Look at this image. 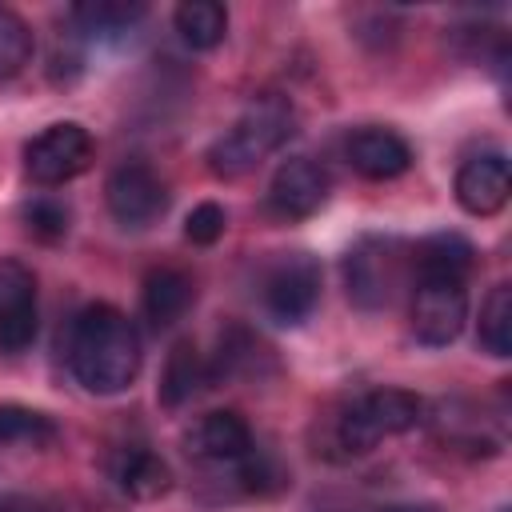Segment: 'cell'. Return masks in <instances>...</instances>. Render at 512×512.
Segmentation results:
<instances>
[{
    "label": "cell",
    "mask_w": 512,
    "mask_h": 512,
    "mask_svg": "<svg viewBox=\"0 0 512 512\" xmlns=\"http://www.w3.org/2000/svg\"><path fill=\"white\" fill-rule=\"evenodd\" d=\"M68 372L92 396H116L132 388L140 372V332L112 304H88L72 316L64 340Z\"/></svg>",
    "instance_id": "1"
},
{
    "label": "cell",
    "mask_w": 512,
    "mask_h": 512,
    "mask_svg": "<svg viewBox=\"0 0 512 512\" xmlns=\"http://www.w3.org/2000/svg\"><path fill=\"white\" fill-rule=\"evenodd\" d=\"M292 132H296V108H292V100L280 96V92H264V96H256L236 116V124L224 136H216L208 144V152H204L208 172L216 180H236V176L252 172L260 160H268Z\"/></svg>",
    "instance_id": "2"
},
{
    "label": "cell",
    "mask_w": 512,
    "mask_h": 512,
    "mask_svg": "<svg viewBox=\"0 0 512 512\" xmlns=\"http://www.w3.org/2000/svg\"><path fill=\"white\" fill-rule=\"evenodd\" d=\"M344 288L348 300L364 312H380L392 308L400 300V292L416 280L412 272V244L400 236H360L348 252H344Z\"/></svg>",
    "instance_id": "3"
},
{
    "label": "cell",
    "mask_w": 512,
    "mask_h": 512,
    "mask_svg": "<svg viewBox=\"0 0 512 512\" xmlns=\"http://www.w3.org/2000/svg\"><path fill=\"white\" fill-rule=\"evenodd\" d=\"M424 416H428V404L416 392H408V388H372L360 400H352V408L340 416L336 436L348 452H372L380 440L420 428Z\"/></svg>",
    "instance_id": "4"
},
{
    "label": "cell",
    "mask_w": 512,
    "mask_h": 512,
    "mask_svg": "<svg viewBox=\"0 0 512 512\" xmlns=\"http://www.w3.org/2000/svg\"><path fill=\"white\" fill-rule=\"evenodd\" d=\"M260 304L268 320L296 328L320 304V260L312 252H280L260 280Z\"/></svg>",
    "instance_id": "5"
},
{
    "label": "cell",
    "mask_w": 512,
    "mask_h": 512,
    "mask_svg": "<svg viewBox=\"0 0 512 512\" xmlns=\"http://www.w3.org/2000/svg\"><path fill=\"white\" fill-rule=\"evenodd\" d=\"M92 164V136L84 124L76 120H60L40 128L28 144H24V168L40 188H56L76 180L80 172H88Z\"/></svg>",
    "instance_id": "6"
},
{
    "label": "cell",
    "mask_w": 512,
    "mask_h": 512,
    "mask_svg": "<svg viewBox=\"0 0 512 512\" xmlns=\"http://www.w3.org/2000/svg\"><path fill=\"white\" fill-rule=\"evenodd\" d=\"M104 204L116 224L148 228L168 212V184L144 160H124L104 180Z\"/></svg>",
    "instance_id": "7"
},
{
    "label": "cell",
    "mask_w": 512,
    "mask_h": 512,
    "mask_svg": "<svg viewBox=\"0 0 512 512\" xmlns=\"http://www.w3.org/2000/svg\"><path fill=\"white\" fill-rule=\"evenodd\" d=\"M468 320V288L464 280H416L412 288V336L424 348H448Z\"/></svg>",
    "instance_id": "8"
},
{
    "label": "cell",
    "mask_w": 512,
    "mask_h": 512,
    "mask_svg": "<svg viewBox=\"0 0 512 512\" xmlns=\"http://www.w3.org/2000/svg\"><path fill=\"white\" fill-rule=\"evenodd\" d=\"M40 328L36 312V276L28 264L0 256V352L20 356L32 348Z\"/></svg>",
    "instance_id": "9"
},
{
    "label": "cell",
    "mask_w": 512,
    "mask_h": 512,
    "mask_svg": "<svg viewBox=\"0 0 512 512\" xmlns=\"http://www.w3.org/2000/svg\"><path fill=\"white\" fill-rule=\"evenodd\" d=\"M332 180L312 156H288L268 180V208L280 220H308L328 204Z\"/></svg>",
    "instance_id": "10"
},
{
    "label": "cell",
    "mask_w": 512,
    "mask_h": 512,
    "mask_svg": "<svg viewBox=\"0 0 512 512\" xmlns=\"http://www.w3.org/2000/svg\"><path fill=\"white\" fill-rule=\"evenodd\" d=\"M512 172L504 152H476L456 168V204L468 216H496L508 204Z\"/></svg>",
    "instance_id": "11"
},
{
    "label": "cell",
    "mask_w": 512,
    "mask_h": 512,
    "mask_svg": "<svg viewBox=\"0 0 512 512\" xmlns=\"http://www.w3.org/2000/svg\"><path fill=\"white\" fill-rule=\"evenodd\" d=\"M252 444H256V440H252V428H248L244 416L232 412V408L204 412V416L184 432V452H188L192 460H200V464H216V468L240 460Z\"/></svg>",
    "instance_id": "12"
},
{
    "label": "cell",
    "mask_w": 512,
    "mask_h": 512,
    "mask_svg": "<svg viewBox=\"0 0 512 512\" xmlns=\"http://www.w3.org/2000/svg\"><path fill=\"white\" fill-rule=\"evenodd\" d=\"M344 156L352 164V172H360L364 180H396L412 168V144L380 124L356 128L344 144Z\"/></svg>",
    "instance_id": "13"
},
{
    "label": "cell",
    "mask_w": 512,
    "mask_h": 512,
    "mask_svg": "<svg viewBox=\"0 0 512 512\" xmlns=\"http://www.w3.org/2000/svg\"><path fill=\"white\" fill-rule=\"evenodd\" d=\"M108 476L128 500H160L172 492V468L148 444H120L108 456Z\"/></svg>",
    "instance_id": "14"
},
{
    "label": "cell",
    "mask_w": 512,
    "mask_h": 512,
    "mask_svg": "<svg viewBox=\"0 0 512 512\" xmlns=\"http://www.w3.org/2000/svg\"><path fill=\"white\" fill-rule=\"evenodd\" d=\"M476 264V244L460 232H432L420 244H412V272L416 280H468Z\"/></svg>",
    "instance_id": "15"
},
{
    "label": "cell",
    "mask_w": 512,
    "mask_h": 512,
    "mask_svg": "<svg viewBox=\"0 0 512 512\" xmlns=\"http://www.w3.org/2000/svg\"><path fill=\"white\" fill-rule=\"evenodd\" d=\"M144 12L140 0H84L68 8V24L84 40H120L144 20Z\"/></svg>",
    "instance_id": "16"
},
{
    "label": "cell",
    "mask_w": 512,
    "mask_h": 512,
    "mask_svg": "<svg viewBox=\"0 0 512 512\" xmlns=\"http://www.w3.org/2000/svg\"><path fill=\"white\" fill-rule=\"evenodd\" d=\"M212 384V372H208V360L200 356V348L192 340H176L168 360H164V376H160V404L164 408H184L192 396H200V388Z\"/></svg>",
    "instance_id": "17"
},
{
    "label": "cell",
    "mask_w": 512,
    "mask_h": 512,
    "mask_svg": "<svg viewBox=\"0 0 512 512\" xmlns=\"http://www.w3.org/2000/svg\"><path fill=\"white\" fill-rule=\"evenodd\" d=\"M432 428H436V436H440V444H448L452 452H468V456H496L500 452V436H492L488 428H484V420L464 404V400H452V404H440V412H432V416H424Z\"/></svg>",
    "instance_id": "18"
},
{
    "label": "cell",
    "mask_w": 512,
    "mask_h": 512,
    "mask_svg": "<svg viewBox=\"0 0 512 512\" xmlns=\"http://www.w3.org/2000/svg\"><path fill=\"white\" fill-rule=\"evenodd\" d=\"M192 280L180 272V268H152L144 276V292H140V304H144V316L148 324L160 332V328H172L188 308H192Z\"/></svg>",
    "instance_id": "19"
},
{
    "label": "cell",
    "mask_w": 512,
    "mask_h": 512,
    "mask_svg": "<svg viewBox=\"0 0 512 512\" xmlns=\"http://www.w3.org/2000/svg\"><path fill=\"white\" fill-rule=\"evenodd\" d=\"M172 24L192 52H212L228 36V8L220 0H184L172 12Z\"/></svg>",
    "instance_id": "20"
},
{
    "label": "cell",
    "mask_w": 512,
    "mask_h": 512,
    "mask_svg": "<svg viewBox=\"0 0 512 512\" xmlns=\"http://www.w3.org/2000/svg\"><path fill=\"white\" fill-rule=\"evenodd\" d=\"M476 340H480V348H484L488 356H496V360L512 356V284H508V280H500V284L484 296V304H480V324H476Z\"/></svg>",
    "instance_id": "21"
},
{
    "label": "cell",
    "mask_w": 512,
    "mask_h": 512,
    "mask_svg": "<svg viewBox=\"0 0 512 512\" xmlns=\"http://www.w3.org/2000/svg\"><path fill=\"white\" fill-rule=\"evenodd\" d=\"M60 428L48 412L28 408V404H0V444H24V448H44L56 444Z\"/></svg>",
    "instance_id": "22"
},
{
    "label": "cell",
    "mask_w": 512,
    "mask_h": 512,
    "mask_svg": "<svg viewBox=\"0 0 512 512\" xmlns=\"http://www.w3.org/2000/svg\"><path fill=\"white\" fill-rule=\"evenodd\" d=\"M32 52H36V36L28 20L12 8H0V80L20 76L32 64Z\"/></svg>",
    "instance_id": "23"
},
{
    "label": "cell",
    "mask_w": 512,
    "mask_h": 512,
    "mask_svg": "<svg viewBox=\"0 0 512 512\" xmlns=\"http://www.w3.org/2000/svg\"><path fill=\"white\" fill-rule=\"evenodd\" d=\"M20 220H24V228H28L36 240H48V244H52V240L68 236L72 212H68V204L56 200V196H32V200H24Z\"/></svg>",
    "instance_id": "24"
},
{
    "label": "cell",
    "mask_w": 512,
    "mask_h": 512,
    "mask_svg": "<svg viewBox=\"0 0 512 512\" xmlns=\"http://www.w3.org/2000/svg\"><path fill=\"white\" fill-rule=\"evenodd\" d=\"M224 228H228V212H224L216 200H200V204L184 216V236H188L192 244H200V248L216 244V240L224 236Z\"/></svg>",
    "instance_id": "25"
},
{
    "label": "cell",
    "mask_w": 512,
    "mask_h": 512,
    "mask_svg": "<svg viewBox=\"0 0 512 512\" xmlns=\"http://www.w3.org/2000/svg\"><path fill=\"white\" fill-rule=\"evenodd\" d=\"M0 512H44L32 500H16V496H0Z\"/></svg>",
    "instance_id": "26"
},
{
    "label": "cell",
    "mask_w": 512,
    "mask_h": 512,
    "mask_svg": "<svg viewBox=\"0 0 512 512\" xmlns=\"http://www.w3.org/2000/svg\"><path fill=\"white\" fill-rule=\"evenodd\" d=\"M376 512H440V508H432V504H384Z\"/></svg>",
    "instance_id": "27"
}]
</instances>
